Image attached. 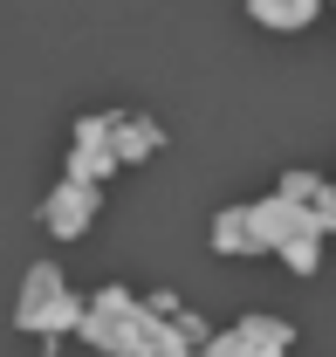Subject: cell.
<instances>
[{"label": "cell", "mask_w": 336, "mask_h": 357, "mask_svg": "<svg viewBox=\"0 0 336 357\" xmlns=\"http://www.w3.org/2000/svg\"><path fill=\"white\" fill-rule=\"evenodd\" d=\"M89 213H96V192H89V178H76V185H62L55 199H48V234H83L89 227Z\"/></svg>", "instance_id": "6da1fadb"}]
</instances>
